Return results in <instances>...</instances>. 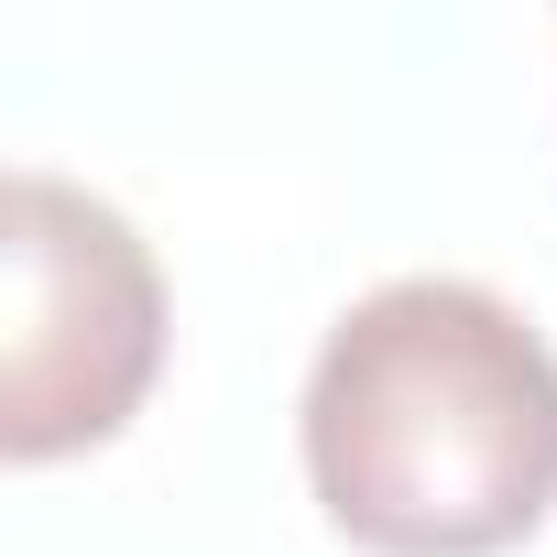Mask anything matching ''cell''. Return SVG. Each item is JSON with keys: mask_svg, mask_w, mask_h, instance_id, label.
Masks as SVG:
<instances>
[{"mask_svg": "<svg viewBox=\"0 0 557 557\" xmlns=\"http://www.w3.org/2000/svg\"><path fill=\"white\" fill-rule=\"evenodd\" d=\"M296 437L361 557H503L557 513V350L492 285L405 273L318 339Z\"/></svg>", "mask_w": 557, "mask_h": 557, "instance_id": "1", "label": "cell"}, {"mask_svg": "<svg viewBox=\"0 0 557 557\" xmlns=\"http://www.w3.org/2000/svg\"><path fill=\"white\" fill-rule=\"evenodd\" d=\"M0 262H12V329H0V459H77L110 448L153 372H164V273L153 240L66 186V175H12V219H0Z\"/></svg>", "mask_w": 557, "mask_h": 557, "instance_id": "2", "label": "cell"}]
</instances>
